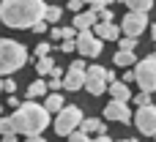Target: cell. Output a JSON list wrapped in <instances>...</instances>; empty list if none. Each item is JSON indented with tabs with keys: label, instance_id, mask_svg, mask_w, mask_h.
Returning <instances> with one entry per match:
<instances>
[{
	"label": "cell",
	"instance_id": "obj_1",
	"mask_svg": "<svg viewBox=\"0 0 156 142\" xmlns=\"http://www.w3.org/2000/svg\"><path fill=\"white\" fill-rule=\"evenodd\" d=\"M44 16H47L44 0H3L0 3L3 25L14 30H33V25Z\"/></svg>",
	"mask_w": 156,
	"mask_h": 142
},
{
	"label": "cell",
	"instance_id": "obj_2",
	"mask_svg": "<svg viewBox=\"0 0 156 142\" xmlns=\"http://www.w3.org/2000/svg\"><path fill=\"white\" fill-rule=\"evenodd\" d=\"M49 109H47V104H36L33 99H27L25 104H19L16 109H14V126H16V131L27 140V137H36V134H44V129L49 126Z\"/></svg>",
	"mask_w": 156,
	"mask_h": 142
},
{
	"label": "cell",
	"instance_id": "obj_3",
	"mask_svg": "<svg viewBox=\"0 0 156 142\" xmlns=\"http://www.w3.org/2000/svg\"><path fill=\"white\" fill-rule=\"evenodd\" d=\"M27 63V49L14 38H0V74L11 77Z\"/></svg>",
	"mask_w": 156,
	"mask_h": 142
},
{
	"label": "cell",
	"instance_id": "obj_4",
	"mask_svg": "<svg viewBox=\"0 0 156 142\" xmlns=\"http://www.w3.org/2000/svg\"><path fill=\"white\" fill-rule=\"evenodd\" d=\"M82 109L80 107H74V104H66L60 112H55V131L60 134V137H69L74 129H80L82 126Z\"/></svg>",
	"mask_w": 156,
	"mask_h": 142
},
{
	"label": "cell",
	"instance_id": "obj_5",
	"mask_svg": "<svg viewBox=\"0 0 156 142\" xmlns=\"http://www.w3.org/2000/svg\"><path fill=\"white\" fill-rule=\"evenodd\" d=\"M134 82L140 85V90H156V55H148L143 60H137L134 66Z\"/></svg>",
	"mask_w": 156,
	"mask_h": 142
},
{
	"label": "cell",
	"instance_id": "obj_6",
	"mask_svg": "<svg viewBox=\"0 0 156 142\" xmlns=\"http://www.w3.org/2000/svg\"><path fill=\"white\" fill-rule=\"evenodd\" d=\"M101 49H104V38L96 30H90V27L88 30H80V36H77V52L82 57H99Z\"/></svg>",
	"mask_w": 156,
	"mask_h": 142
},
{
	"label": "cell",
	"instance_id": "obj_7",
	"mask_svg": "<svg viewBox=\"0 0 156 142\" xmlns=\"http://www.w3.org/2000/svg\"><path fill=\"white\" fill-rule=\"evenodd\" d=\"M121 27H123V36H140L148 30V11H132L121 19Z\"/></svg>",
	"mask_w": 156,
	"mask_h": 142
},
{
	"label": "cell",
	"instance_id": "obj_8",
	"mask_svg": "<svg viewBox=\"0 0 156 142\" xmlns=\"http://www.w3.org/2000/svg\"><path fill=\"white\" fill-rule=\"evenodd\" d=\"M134 126H137V131H140L143 137H154L156 134V107L154 104H145V107L137 109Z\"/></svg>",
	"mask_w": 156,
	"mask_h": 142
},
{
	"label": "cell",
	"instance_id": "obj_9",
	"mask_svg": "<svg viewBox=\"0 0 156 142\" xmlns=\"http://www.w3.org/2000/svg\"><path fill=\"white\" fill-rule=\"evenodd\" d=\"M104 118H107V120H112V123H129V120H132V109H129V104H126V101L112 99V101L104 107Z\"/></svg>",
	"mask_w": 156,
	"mask_h": 142
},
{
	"label": "cell",
	"instance_id": "obj_10",
	"mask_svg": "<svg viewBox=\"0 0 156 142\" xmlns=\"http://www.w3.org/2000/svg\"><path fill=\"white\" fill-rule=\"evenodd\" d=\"M85 82H88V71H82V68H69L66 71V79H63L66 90H80V88H85Z\"/></svg>",
	"mask_w": 156,
	"mask_h": 142
},
{
	"label": "cell",
	"instance_id": "obj_11",
	"mask_svg": "<svg viewBox=\"0 0 156 142\" xmlns=\"http://www.w3.org/2000/svg\"><path fill=\"white\" fill-rule=\"evenodd\" d=\"M93 30H96L104 41H118V38H121V33H123V27H118L115 22H101V19L96 22V27H93Z\"/></svg>",
	"mask_w": 156,
	"mask_h": 142
},
{
	"label": "cell",
	"instance_id": "obj_12",
	"mask_svg": "<svg viewBox=\"0 0 156 142\" xmlns=\"http://www.w3.org/2000/svg\"><path fill=\"white\" fill-rule=\"evenodd\" d=\"M96 22H99V14H96L93 8H88V11H77V14H74V27H77V30L96 27Z\"/></svg>",
	"mask_w": 156,
	"mask_h": 142
},
{
	"label": "cell",
	"instance_id": "obj_13",
	"mask_svg": "<svg viewBox=\"0 0 156 142\" xmlns=\"http://www.w3.org/2000/svg\"><path fill=\"white\" fill-rule=\"evenodd\" d=\"M110 96L112 99H121V101H129L132 99V90H129V82L126 79H115V82H110Z\"/></svg>",
	"mask_w": 156,
	"mask_h": 142
},
{
	"label": "cell",
	"instance_id": "obj_14",
	"mask_svg": "<svg viewBox=\"0 0 156 142\" xmlns=\"http://www.w3.org/2000/svg\"><path fill=\"white\" fill-rule=\"evenodd\" d=\"M107 88H110V82H107V79H101V77H90V74H88L85 90H88L90 96H101V93H104Z\"/></svg>",
	"mask_w": 156,
	"mask_h": 142
},
{
	"label": "cell",
	"instance_id": "obj_15",
	"mask_svg": "<svg viewBox=\"0 0 156 142\" xmlns=\"http://www.w3.org/2000/svg\"><path fill=\"white\" fill-rule=\"evenodd\" d=\"M115 66H121V68H132V66H137V55H134V49H121V52L115 55Z\"/></svg>",
	"mask_w": 156,
	"mask_h": 142
},
{
	"label": "cell",
	"instance_id": "obj_16",
	"mask_svg": "<svg viewBox=\"0 0 156 142\" xmlns=\"http://www.w3.org/2000/svg\"><path fill=\"white\" fill-rule=\"evenodd\" d=\"M44 104H47V109H49L52 115H55V112H60V109L66 107V104H63V96H60L58 90H52V93H49V96L44 99Z\"/></svg>",
	"mask_w": 156,
	"mask_h": 142
},
{
	"label": "cell",
	"instance_id": "obj_17",
	"mask_svg": "<svg viewBox=\"0 0 156 142\" xmlns=\"http://www.w3.org/2000/svg\"><path fill=\"white\" fill-rule=\"evenodd\" d=\"M36 71H38V77H49V74L55 71V60H52L49 55L38 57V63H36Z\"/></svg>",
	"mask_w": 156,
	"mask_h": 142
},
{
	"label": "cell",
	"instance_id": "obj_18",
	"mask_svg": "<svg viewBox=\"0 0 156 142\" xmlns=\"http://www.w3.org/2000/svg\"><path fill=\"white\" fill-rule=\"evenodd\" d=\"M47 88H49V82H44V79L30 82V85H27V99H38V96H44V93H47Z\"/></svg>",
	"mask_w": 156,
	"mask_h": 142
},
{
	"label": "cell",
	"instance_id": "obj_19",
	"mask_svg": "<svg viewBox=\"0 0 156 142\" xmlns=\"http://www.w3.org/2000/svg\"><path fill=\"white\" fill-rule=\"evenodd\" d=\"M80 129H85L88 134H99V131H104V120H99V118H85Z\"/></svg>",
	"mask_w": 156,
	"mask_h": 142
},
{
	"label": "cell",
	"instance_id": "obj_20",
	"mask_svg": "<svg viewBox=\"0 0 156 142\" xmlns=\"http://www.w3.org/2000/svg\"><path fill=\"white\" fill-rule=\"evenodd\" d=\"M121 3L132 11H151L154 8V0H121Z\"/></svg>",
	"mask_w": 156,
	"mask_h": 142
},
{
	"label": "cell",
	"instance_id": "obj_21",
	"mask_svg": "<svg viewBox=\"0 0 156 142\" xmlns=\"http://www.w3.org/2000/svg\"><path fill=\"white\" fill-rule=\"evenodd\" d=\"M60 16H63V8L60 5H47V16H44L47 22H58Z\"/></svg>",
	"mask_w": 156,
	"mask_h": 142
},
{
	"label": "cell",
	"instance_id": "obj_22",
	"mask_svg": "<svg viewBox=\"0 0 156 142\" xmlns=\"http://www.w3.org/2000/svg\"><path fill=\"white\" fill-rule=\"evenodd\" d=\"M16 126H14V118H0V134H14ZM19 134V131H16Z\"/></svg>",
	"mask_w": 156,
	"mask_h": 142
},
{
	"label": "cell",
	"instance_id": "obj_23",
	"mask_svg": "<svg viewBox=\"0 0 156 142\" xmlns=\"http://www.w3.org/2000/svg\"><path fill=\"white\" fill-rule=\"evenodd\" d=\"M118 44H121V49H137V36H123V38H118Z\"/></svg>",
	"mask_w": 156,
	"mask_h": 142
},
{
	"label": "cell",
	"instance_id": "obj_24",
	"mask_svg": "<svg viewBox=\"0 0 156 142\" xmlns=\"http://www.w3.org/2000/svg\"><path fill=\"white\" fill-rule=\"evenodd\" d=\"M52 52V44L49 41H38V47H36V57H44V55H49Z\"/></svg>",
	"mask_w": 156,
	"mask_h": 142
},
{
	"label": "cell",
	"instance_id": "obj_25",
	"mask_svg": "<svg viewBox=\"0 0 156 142\" xmlns=\"http://www.w3.org/2000/svg\"><path fill=\"white\" fill-rule=\"evenodd\" d=\"M151 104V90H143L140 96H134V107H145Z\"/></svg>",
	"mask_w": 156,
	"mask_h": 142
},
{
	"label": "cell",
	"instance_id": "obj_26",
	"mask_svg": "<svg viewBox=\"0 0 156 142\" xmlns=\"http://www.w3.org/2000/svg\"><path fill=\"white\" fill-rule=\"evenodd\" d=\"M88 137H90V134H88L85 129H82V131H77V129H74V131L69 134V140H71V142H85V140H88Z\"/></svg>",
	"mask_w": 156,
	"mask_h": 142
},
{
	"label": "cell",
	"instance_id": "obj_27",
	"mask_svg": "<svg viewBox=\"0 0 156 142\" xmlns=\"http://www.w3.org/2000/svg\"><path fill=\"white\" fill-rule=\"evenodd\" d=\"M60 49H63V52H74V49H77V38H66V41L60 44Z\"/></svg>",
	"mask_w": 156,
	"mask_h": 142
},
{
	"label": "cell",
	"instance_id": "obj_28",
	"mask_svg": "<svg viewBox=\"0 0 156 142\" xmlns=\"http://www.w3.org/2000/svg\"><path fill=\"white\" fill-rule=\"evenodd\" d=\"M3 90H5V93H14V90H16V82H14L11 77H3Z\"/></svg>",
	"mask_w": 156,
	"mask_h": 142
},
{
	"label": "cell",
	"instance_id": "obj_29",
	"mask_svg": "<svg viewBox=\"0 0 156 142\" xmlns=\"http://www.w3.org/2000/svg\"><path fill=\"white\" fill-rule=\"evenodd\" d=\"M82 8H85V0H69V11L77 14V11H82Z\"/></svg>",
	"mask_w": 156,
	"mask_h": 142
},
{
	"label": "cell",
	"instance_id": "obj_30",
	"mask_svg": "<svg viewBox=\"0 0 156 142\" xmlns=\"http://www.w3.org/2000/svg\"><path fill=\"white\" fill-rule=\"evenodd\" d=\"M77 36H80V30H77L74 25H71V27H63V38H77Z\"/></svg>",
	"mask_w": 156,
	"mask_h": 142
},
{
	"label": "cell",
	"instance_id": "obj_31",
	"mask_svg": "<svg viewBox=\"0 0 156 142\" xmlns=\"http://www.w3.org/2000/svg\"><path fill=\"white\" fill-rule=\"evenodd\" d=\"M99 19H101V22H112L115 16H112V11H110V8H104V11H99Z\"/></svg>",
	"mask_w": 156,
	"mask_h": 142
},
{
	"label": "cell",
	"instance_id": "obj_32",
	"mask_svg": "<svg viewBox=\"0 0 156 142\" xmlns=\"http://www.w3.org/2000/svg\"><path fill=\"white\" fill-rule=\"evenodd\" d=\"M33 33H47V19H38L33 25Z\"/></svg>",
	"mask_w": 156,
	"mask_h": 142
},
{
	"label": "cell",
	"instance_id": "obj_33",
	"mask_svg": "<svg viewBox=\"0 0 156 142\" xmlns=\"http://www.w3.org/2000/svg\"><path fill=\"white\" fill-rule=\"evenodd\" d=\"M49 38H63V27H52L49 30Z\"/></svg>",
	"mask_w": 156,
	"mask_h": 142
},
{
	"label": "cell",
	"instance_id": "obj_34",
	"mask_svg": "<svg viewBox=\"0 0 156 142\" xmlns=\"http://www.w3.org/2000/svg\"><path fill=\"white\" fill-rule=\"evenodd\" d=\"M8 107H14V109H16V107H19V99H16V96H14V93H8Z\"/></svg>",
	"mask_w": 156,
	"mask_h": 142
},
{
	"label": "cell",
	"instance_id": "obj_35",
	"mask_svg": "<svg viewBox=\"0 0 156 142\" xmlns=\"http://www.w3.org/2000/svg\"><path fill=\"white\" fill-rule=\"evenodd\" d=\"M69 68H82V71H88V68H85V60H74Z\"/></svg>",
	"mask_w": 156,
	"mask_h": 142
},
{
	"label": "cell",
	"instance_id": "obj_36",
	"mask_svg": "<svg viewBox=\"0 0 156 142\" xmlns=\"http://www.w3.org/2000/svg\"><path fill=\"white\" fill-rule=\"evenodd\" d=\"M123 79H126V82H134V68H129V71L123 74Z\"/></svg>",
	"mask_w": 156,
	"mask_h": 142
},
{
	"label": "cell",
	"instance_id": "obj_37",
	"mask_svg": "<svg viewBox=\"0 0 156 142\" xmlns=\"http://www.w3.org/2000/svg\"><path fill=\"white\" fill-rule=\"evenodd\" d=\"M151 38L156 41V25H151Z\"/></svg>",
	"mask_w": 156,
	"mask_h": 142
},
{
	"label": "cell",
	"instance_id": "obj_38",
	"mask_svg": "<svg viewBox=\"0 0 156 142\" xmlns=\"http://www.w3.org/2000/svg\"><path fill=\"white\" fill-rule=\"evenodd\" d=\"M90 3H93V0H85V5H90Z\"/></svg>",
	"mask_w": 156,
	"mask_h": 142
},
{
	"label": "cell",
	"instance_id": "obj_39",
	"mask_svg": "<svg viewBox=\"0 0 156 142\" xmlns=\"http://www.w3.org/2000/svg\"><path fill=\"white\" fill-rule=\"evenodd\" d=\"M154 140H156V134H154Z\"/></svg>",
	"mask_w": 156,
	"mask_h": 142
},
{
	"label": "cell",
	"instance_id": "obj_40",
	"mask_svg": "<svg viewBox=\"0 0 156 142\" xmlns=\"http://www.w3.org/2000/svg\"><path fill=\"white\" fill-rule=\"evenodd\" d=\"M154 55H156V49H154Z\"/></svg>",
	"mask_w": 156,
	"mask_h": 142
}]
</instances>
